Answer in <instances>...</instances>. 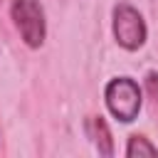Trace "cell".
Wrapping results in <instances>:
<instances>
[{"mask_svg":"<svg viewBox=\"0 0 158 158\" xmlns=\"http://www.w3.org/2000/svg\"><path fill=\"white\" fill-rule=\"evenodd\" d=\"M104 104L118 123H133L143 109V89L133 77H114L104 86Z\"/></svg>","mask_w":158,"mask_h":158,"instance_id":"cell-1","label":"cell"},{"mask_svg":"<svg viewBox=\"0 0 158 158\" xmlns=\"http://www.w3.org/2000/svg\"><path fill=\"white\" fill-rule=\"evenodd\" d=\"M111 32L116 44L126 52H138L148 40L146 20L131 2H116L111 7Z\"/></svg>","mask_w":158,"mask_h":158,"instance_id":"cell-2","label":"cell"},{"mask_svg":"<svg viewBox=\"0 0 158 158\" xmlns=\"http://www.w3.org/2000/svg\"><path fill=\"white\" fill-rule=\"evenodd\" d=\"M10 17L15 30L20 32V40L30 49H40L47 40V20L44 7L40 0H12L10 2Z\"/></svg>","mask_w":158,"mask_h":158,"instance_id":"cell-3","label":"cell"},{"mask_svg":"<svg viewBox=\"0 0 158 158\" xmlns=\"http://www.w3.org/2000/svg\"><path fill=\"white\" fill-rule=\"evenodd\" d=\"M86 131H89V136H91V141H94L99 156L111 158V156H114V138H111V131H109L106 118H104L101 114H99V116H89Z\"/></svg>","mask_w":158,"mask_h":158,"instance_id":"cell-4","label":"cell"},{"mask_svg":"<svg viewBox=\"0 0 158 158\" xmlns=\"http://www.w3.org/2000/svg\"><path fill=\"white\" fill-rule=\"evenodd\" d=\"M126 158H136V156H158V146L151 143V138H146L143 133H131L126 138V148H123Z\"/></svg>","mask_w":158,"mask_h":158,"instance_id":"cell-5","label":"cell"},{"mask_svg":"<svg viewBox=\"0 0 158 158\" xmlns=\"http://www.w3.org/2000/svg\"><path fill=\"white\" fill-rule=\"evenodd\" d=\"M143 89L148 91V96L151 99H156L158 101V72H146V77H143Z\"/></svg>","mask_w":158,"mask_h":158,"instance_id":"cell-6","label":"cell"}]
</instances>
